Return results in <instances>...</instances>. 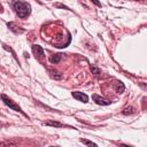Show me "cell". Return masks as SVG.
Here are the masks:
<instances>
[{
  "instance_id": "1",
  "label": "cell",
  "mask_w": 147,
  "mask_h": 147,
  "mask_svg": "<svg viewBox=\"0 0 147 147\" xmlns=\"http://www.w3.org/2000/svg\"><path fill=\"white\" fill-rule=\"evenodd\" d=\"M13 8L15 9V13L18 15L21 18H25L30 15L31 13V6L30 3L21 0H14L13 1Z\"/></svg>"
},
{
  "instance_id": "2",
  "label": "cell",
  "mask_w": 147,
  "mask_h": 147,
  "mask_svg": "<svg viewBox=\"0 0 147 147\" xmlns=\"http://www.w3.org/2000/svg\"><path fill=\"white\" fill-rule=\"evenodd\" d=\"M0 98H1V100L3 101V103H5L6 106H8V107H9V108H11L13 110H15V111H18V113H21L22 115H24L25 117H28V115H26V114H25V113H24V111L21 109V107H20L17 103H15V102H14L11 99H9L7 95H5V94H1V95H0ZM28 118H29V117H28Z\"/></svg>"
},
{
  "instance_id": "3",
  "label": "cell",
  "mask_w": 147,
  "mask_h": 147,
  "mask_svg": "<svg viewBox=\"0 0 147 147\" xmlns=\"http://www.w3.org/2000/svg\"><path fill=\"white\" fill-rule=\"evenodd\" d=\"M92 99L94 100V102L96 105H101V106H109L111 103V101H109V100H107V99H105V98H102V96H100L98 94H93Z\"/></svg>"
},
{
  "instance_id": "4",
  "label": "cell",
  "mask_w": 147,
  "mask_h": 147,
  "mask_svg": "<svg viewBox=\"0 0 147 147\" xmlns=\"http://www.w3.org/2000/svg\"><path fill=\"white\" fill-rule=\"evenodd\" d=\"M72 96H74L76 100H78V101H80V102H83V103L88 102V96H87L85 93H83V92H78V91L72 92Z\"/></svg>"
},
{
  "instance_id": "5",
  "label": "cell",
  "mask_w": 147,
  "mask_h": 147,
  "mask_svg": "<svg viewBox=\"0 0 147 147\" xmlns=\"http://www.w3.org/2000/svg\"><path fill=\"white\" fill-rule=\"evenodd\" d=\"M32 52L36 55V57H42L44 56V49L39 45H32Z\"/></svg>"
},
{
  "instance_id": "6",
  "label": "cell",
  "mask_w": 147,
  "mask_h": 147,
  "mask_svg": "<svg viewBox=\"0 0 147 147\" xmlns=\"http://www.w3.org/2000/svg\"><path fill=\"white\" fill-rule=\"evenodd\" d=\"M7 26H8L13 32H15V33H23V32H24L23 29H20V26H17V25H16L15 23H13V22L7 23Z\"/></svg>"
},
{
  "instance_id": "7",
  "label": "cell",
  "mask_w": 147,
  "mask_h": 147,
  "mask_svg": "<svg viewBox=\"0 0 147 147\" xmlns=\"http://www.w3.org/2000/svg\"><path fill=\"white\" fill-rule=\"evenodd\" d=\"M61 61V54H54L49 56V62L52 64H57Z\"/></svg>"
},
{
  "instance_id": "8",
  "label": "cell",
  "mask_w": 147,
  "mask_h": 147,
  "mask_svg": "<svg viewBox=\"0 0 147 147\" xmlns=\"http://www.w3.org/2000/svg\"><path fill=\"white\" fill-rule=\"evenodd\" d=\"M45 125H49V126H55V127H62L64 126V124L60 123V122H56V121H47V122H44Z\"/></svg>"
},
{
  "instance_id": "9",
  "label": "cell",
  "mask_w": 147,
  "mask_h": 147,
  "mask_svg": "<svg viewBox=\"0 0 147 147\" xmlns=\"http://www.w3.org/2000/svg\"><path fill=\"white\" fill-rule=\"evenodd\" d=\"M124 84L122 82H117V85H116V92L117 93H122L124 91Z\"/></svg>"
},
{
  "instance_id": "10",
  "label": "cell",
  "mask_w": 147,
  "mask_h": 147,
  "mask_svg": "<svg viewBox=\"0 0 147 147\" xmlns=\"http://www.w3.org/2000/svg\"><path fill=\"white\" fill-rule=\"evenodd\" d=\"M122 113L124 115H131V114L134 113V109H133V107H126V108H124V110Z\"/></svg>"
},
{
  "instance_id": "11",
  "label": "cell",
  "mask_w": 147,
  "mask_h": 147,
  "mask_svg": "<svg viewBox=\"0 0 147 147\" xmlns=\"http://www.w3.org/2000/svg\"><path fill=\"white\" fill-rule=\"evenodd\" d=\"M2 46H3V48H5V49H7V51H9V52H10V53L13 54V56H14V59H15V60H16V61L18 62V59H17V56H16V54H15V52H14V51H13V49H11L10 47H8L7 45H5V44H3Z\"/></svg>"
},
{
  "instance_id": "12",
  "label": "cell",
  "mask_w": 147,
  "mask_h": 147,
  "mask_svg": "<svg viewBox=\"0 0 147 147\" xmlns=\"http://www.w3.org/2000/svg\"><path fill=\"white\" fill-rule=\"evenodd\" d=\"M91 71H92V74H94V75H100V74H101L100 69L96 68L95 65H91Z\"/></svg>"
},
{
  "instance_id": "13",
  "label": "cell",
  "mask_w": 147,
  "mask_h": 147,
  "mask_svg": "<svg viewBox=\"0 0 147 147\" xmlns=\"http://www.w3.org/2000/svg\"><path fill=\"white\" fill-rule=\"evenodd\" d=\"M80 142L87 145V146H96L95 142H92V141H88V140H85V139H80Z\"/></svg>"
},
{
  "instance_id": "14",
  "label": "cell",
  "mask_w": 147,
  "mask_h": 147,
  "mask_svg": "<svg viewBox=\"0 0 147 147\" xmlns=\"http://www.w3.org/2000/svg\"><path fill=\"white\" fill-rule=\"evenodd\" d=\"M51 74H52V77L53 78H56V79H60L62 77V75H57L59 72L57 71H54V70H51Z\"/></svg>"
},
{
  "instance_id": "15",
  "label": "cell",
  "mask_w": 147,
  "mask_h": 147,
  "mask_svg": "<svg viewBox=\"0 0 147 147\" xmlns=\"http://www.w3.org/2000/svg\"><path fill=\"white\" fill-rule=\"evenodd\" d=\"M56 8H62V9H67V10H71L69 7H67V6H64V5H62V3H55L54 5Z\"/></svg>"
},
{
  "instance_id": "16",
  "label": "cell",
  "mask_w": 147,
  "mask_h": 147,
  "mask_svg": "<svg viewBox=\"0 0 147 147\" xmlns=\"http://www.w3.org/2000/svg\"><path fill=\"white\" fill-rule=\"evenodd\" d=\"M95 6H98V7H101V2L99 1V0H91Z\"/></svg>"
},
{
  "instance_id": "17",
  "label": "cell",
  "mask_w": 147,
  "mask_h": 147,
  "mask_svg": "<svg viewBox=\"0 0 147 147\" xmlns=\"http://www.w3.org/2000/svg\"><path fill=\"white\" fill-rule=\"evenodd\" d=\"M0 145H16V142H11V141H5V142H0Z\"/></svg>"
},
{
  "instance_id": "18",
  "label": "cell",
  "mask_w": 147,
  "mask_h": 147,
  "mask_svg": "<svg viewBox=\"0 0 147 147\" xmlns=\"http://www.w3.org/2000/svg\"><path fill=\"white\" fill-rule=\"evenodd\" d=\"M2 11H3V9H2V6L0 5V13H2Z\"/></svg>"
},
{
  "instance_id": "19",
  "label": "cell",
  "mask_w": 147,
  "mask_h": 147,
  "mask_svg": "<svg viewBox=\"0 0 147 147\" xmlns=\"http://www.w3.org/2000/svg\"><path fill=\"white\" fill-rule=\"evenodd\" d=\"M134 1H138V0H134Z\"/></svg>"
}]
</instances>
